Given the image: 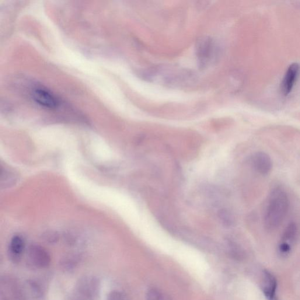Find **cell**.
<instances>
[{
	"label": "cell",
	"instance_id": "1",
	"mask_svg": "<svg viewBox=\"0 0 300 300\" xmlns=\"http://www.w3.org/2000/svg\"><path fill=\"white\" fill-rule=\"evenodd\" d=\"M289 201L287 193L281 188L272 190L263 219L264 229L268 232L277 230L283 222L289 209Z\"/></svg>",
	"mask_w": 300,
	"mask_h": 300
},
{
	"label": "cell",
	"instance_id": "2",
	"mask_svg": "<svg viewBox=\"0 0 300 300\" xmlns=\"http://www.w3.org/2000/svg\"><path fill=\"white\" fill-rule=\"evenodd\" d=\"M146 76L150 79L169 85H186L190 84L195 80L194 73L177 68L156 69L152 70Z\"/></svg>",
	"mask_w": 300,
	"mask_h": 300
},
{
	"label": "cell",
	"instance_id": "3",
	"mask_svg": "<svg viewBox=\"0 0 300 300\" xmlns=\"http://www.w3.org/2000/svg\"><path fill=\"white\" fill-rule=\"evenodd\" d=\"M219 53V45L214 38L201 37L196 44V54L198 65L205 69L214 64Z\"/></svg>",
	"mask_w": 300,
	"mask_h": 300
},
{
	"label": "cell",
	"instance_id": "4",
	"mask_svg": "<svg viewBox=\"0 0 300 300\" xmlns=\"http://www.w3.org/2000/svg\"><path fill=\"white\" fill-rule=\"evenodd\" d=\"M33 99L40 106L48 109H55L59 105V100L50 90L43 88H37L33 90Z\"/></svg>",
	"mask_w": 300,
	"mask_h": 300
},
{
	"label": "cell",
	"instance_id": "5",
	"mask_svg": "<svg viewBox=\"0 0 300 300\" xmlns=\"http://www.w3.org/2000/svg\"><path fill=\"white\" fill-rule=\"evenodd\" d=\"M300 73V66L297 63H293L289 66L285 73L281 83L282 95L287 96L291 93Z\"/></svg>",
	"mask_w": 300,
	"mask_h": 300
},
{
	"label": "cell",
	"instance_id": "6",
	"mask_svg": "<svg viewBox=\"0 0 300 300\" xmlns=\"http://www.w3.org/2000/svg\"><path fill=\"white\" fill-rule=\"evenodd\" d=\"M252 165L256 172L261 176L268 175L273 169V162L270 156L263 152L254 153L252 158Z\"/></svg>",
	"mask_w": 300,
	"mask_h": 300
},
{
	"label": "cell",
	"instance_id": "7",
	"mask_svg": "<svg viewBox=\"0 0 300 300\" xmlns=\"http://www.w3.org/2000/svg\"><path fill=\"white\" fill-rule=\"evenodd\" d=\"M29 257L32 263L38 267H46L50 263L51 258L47 250L38 245L30 247Z\"/></svg>",
	"mask_w": 300,
	"mask_h": 300
},
{
	"label": "cell",
	"instance_id": "8",
	"mask_svg": "<svg viewBox=\"0 0 300 300\" xmlns=\"http://www.w3.org/2000/svg\"><path fill=\"white\" fill-rule=\"evenodd\" d=\"M277 282L274 275L270 272L264 271L261 281V288L268 300H277Z\"/></svg>",
	"mask_w": 300,
	"mask_h": 300
},
{
	"label": "cell",
	"instance_id": "9",
	"mask_svg": "<svg viewBox=\"0 0 300 300\" xmlns=\"http://www.w3.org/2000/svg\"><path fill=\"white\" fill-rule=\"evenodd\" d=\"M25 247L24 240L20 236H14L10 244V255L13 259L18 260L22 256Z\"/></svg>",
	"mask_w": 300,
	"mask_h": 300
},
{
	"label": "cell",
	"instance_id": "10",
	"mask_svg": "<svg viewBox=\"0 0 300 300\" xmlns=\"http://www.w3.org/2000/svg\"><path fill=\"white\" fill-rule=\"evenodd\" d=\"M298 228L297 225L294 222H291L286 226L282 233L281 242L289 244L292 246L298 236Z\"/></svg>",
	"mask_w": 300,
	"mask_h": 300
},
{
	"label": "cell",
	"instance_id": "11",
	"mask_svg": "<svg viewBox=\"0 0 300 300\" xmlns=\"http://www.w3.org/2000/svg\"><path fill=\"white\" fill-rule=\"evenodd\" d=\"M219 216L223 224L226 226H231L234 224L235 220L231 212L226 209L219 212Z\"/></svg>",
	"mask_w": 300,
	"mask_h": 300
},
{
	"label": "cell",
	"instance_id": "12",
	"mask_svg": "<svg viewBox=\"0 0 300 300\" xmlns=\"http://www.w3.org/2000/svg\"><path fill=\"white\" fill-rule=\"evenodd\" d=\"M146 300H163L162 293L158 289L152 288L148 289L146 295Z\"/></svg>",
	"mask_w": 300,
	"mask_h": 300
},
{
	"label": "cell",
	"instance_id": "13",
	"mask_svg": "<svg viewBox=\"0 0 300 300\" xmlns=\"http://www.w3.org/2000/svg\"><path fill=\"white\" fill-rule=\"evenodd\" d=\"M291 250V246L288 243L280 242L278 245L279 253L282 256H286L290 253Z\"/></svg>",
	"mask_w": 300,
	"mask_h": 300
},
{
	"label": "cell",
	"instance_id": "14",
	"mask_svg": "<svg viewBox=\"0 0 300 300\" xmlns=\"http://www.w3.org/2000/svg\"><path fill=\"white\" fill-rule=\"evenodd\" d=\"M107 300H124L123 296L118 291L111 292L108 296Z\"/></svg>",
	"mask_w": 300,
	"mask_h": 300
}]
</instances>
